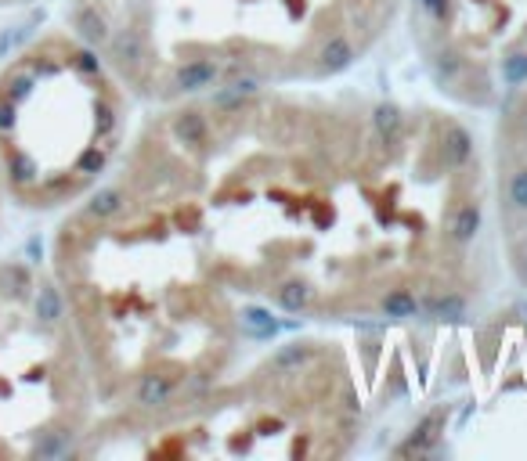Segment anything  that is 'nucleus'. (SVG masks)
Returning a JSON list of instances; mask_svg holds the SVG:
<instances>
[{"label": "nucleus", "instance_id": "11", "mask_svg": "<svg viewBox=\"0 0 527 461\" xmlns=\"http://www.w3.org/2000/svg\"><path fill=\"white\" fill-rule=\"evenodd\" d=\"M311 300H314V288L307 281H300V277H293V281H286V285L275 288V303L286 314H303L311 307Z\"/></svg>", "mask_w": 527, "mask_h": 461}, {"label": "nucleus", "instance_id": "9", "mask_svg": "<svg viewBox=\"0 0 527 461\" xmlns=\"http://www.w3.org/2000/svg\"><path fill=\"white\" fill-rule=\"evenodd\" d=\"M314 361V342H286V346H279L275 350V357H271V371H279V375H289V371H300L303 364H311Z\"/></svg>", "mask_w": 527, "mask_h": 461}, {"label": "nucleus", "instance_id": "2", "mask_svg": "<svg viewBox=\"0 0 527 461\" xmlns=\"http://www.w3.org/2000/svg\"><path fill=\"white\" fill-rule=\"evenodd\" d=\"M76 389L59 285L29 263H0V457L76 450Z\"/></svg>", "mask_w": 527, "mask_h": 461}, {"label": "nucleus", "instance_id": "18", "mask_svg": "<svg viewBox=\"0 0 527 461\" xmlns=\"http://www.w3.org/2000/svg\"><path fill=\"white\" fill-rule=\"evenodd\" d=\"M506 199H509V206H513L516 213H527V166L513 169V177H509V184H506Z\"/></svg>", "mask_w": 527, "mask_h": 461}, {"label": "nucleus", "instance_id": "19", "mask_svg": "<svg viewBox=\"0 0 527 461\" xmlns=\"http://www.w3.org/2000/svg\"><path fill=\"white\" fill-rule=\"evenodd\" d=\"M419 8H423L434 22H448V15H452V4H448V0H419Z\"/></svg>", "mask_w": 527, "mask_h": 461}, {"label": "nucleus", "instance_id": "8", "mask_svg": "<svg viewBox=\"0 0 527 461\" xmlns=\"http://www.w3.org/2000/svg\"><path fill=\"white\" fill-rule=\"evenodd\" d=\"M170 130H174V137H177L181 145H188V148H199V145H206V137H209V123H206V115H202L199 108L177 112L174 123H170Z\"/></svg>", "mask_w": 527, "mask_h": 461}, {"label": "nucleus", "instance_id": "4", "mask_svg": "<svg viewBox=\"0 0 527 461\" xmlns=\"http://www.w3.org/2000/svg\"><path fill=\"white\" fill-rule=\"evenodd\" d=\"M217 76H221V66L217 62H209V58H192V62H181L177 69H174V90H181V94H199V90H206V87H214L217 83Z\"/></svg>", "mask_w": 527, "mask_h": 461}, {"label": "nucleus", "instance_id": "7", "mask_svg": "<svg viewBox=\"0 0 527 461\" xmlns=\"http://www.w3.org/2000/svg\"><path fill=\"white\" fill-rule=\"evenodd\" d=\"M481 223H484V209H481V202H462V206L455 209L452 223H448V235H452V242L469 246L473 238L481 235Z\"/></svg>", "mask_w": 527, "mask_h": 461}, {"label": "nucleus", "instance_id": "6", "mask_svg": "<svg viewBox=\"0 0 527 461\" xmlns=\"http://www.w3.org/2000/svg\"><path fill=\"white\" fill-rule=\"evenodd\" d=\"M441 159H444V169H462V166L473 159V137H469L466 127H459V123H448V127H444Z\"/></svg>", "mask_w": 527, "mask_h": 461}, {"label": "nucleus", "instance_id": "5", "mask_svg": "<svg viewBox=\"0 0 527 461\" xmlns=\"http://www.w3.org/2000/svg\"><path fill=\"white\" fill-rule=\"evenodd\" d=\"M354 58H358L354 43H350L343 33H336V36H329V40L322 43V51H319V73H322V76H336V73H343V69L354 66Z\"/></svg>", "mask_w": 527, "mask_h": 461}, {"label": "nucleus", "instance_id": "15", "mask_svg": "<svg viewBox=\"0 0 527 461\" xmlns=\"http://www.w3.org/2000/svg\"><path fill=\"white\" fill-rule=\"evenodd\" d=\"M462 69H466V58L459 54V51H441L437 58H434V80L441 83V87H448V83H455L459 76H462Z\"/></svg>", "mask_w": 527, "mask_h": 461}, {"label": "nucleus", "instance_id": "16", "mask_svg": "<svg viewBox=\"0 0 527 461\" xmlns=\"http://www.w3.org/2000/svg\"><path fill=\"white\" fill-rule=\"evenodd\" d=\"M427 310H430V317H437V321H462V317H466V300L455 296V293H444V296H437L434 303H427Z\"/></svg>", "mask_w": 527, "mask_h": 461}, {"label": "nucleus", "instance_id": "17", "mask_svg": "<svg viewBox=\"0 0 527 461\" xmlns=\"http://www.w3.org/2000/svg\"><path fill=\"white\" fill-rule=\"evenodd\" d=\"M502 83L509 90H516V87L527 83V51H513V54L502 58Z\"/></svg>", "mask_w": 527, "mask_h": 461}, {"label": "nucleus", "instance_id": "10", "mask_svg": "<svg viewBox=\"0 0 527 461\" xmlns=\"http://www.w3.org/2000/svg\"><path fill=\"white\" fill-rule=\"evenodd\" d=\"M253 94H260V80H256V76H239V80H232L228 87L214 90L209 105H214V108H239V105L249 101Z\"/></svg>", "mask_w": 527, "mask_h": 461}, {"label": "nucleus", "instance_id": "14", "mask_svg": "<svg viewBox=\"0 0 527 461\" xmlns=\"http://www.w3.org/2000/svg\"><path fill=\"white\" fill-rule=\"evenodd\" d=\"M380 310H383V317H390V321H408V317H419L423 303H419V300L408 293V288H394V293L383 296Z\"/></svg>", "mask_w": 527, "mask_h": 461}, {"label": "nucleus", "instance_id": "20", "mask_svg": "<svg viewBox=\"0 0 527 461\" xmlns=\"http://www.w3.org/2000/svg\"><path fill=\"white\" fill-rule=\"evenodd\" d=\"M12 4H33V0H0V8H12Z\"/></svg>", "mask_w": 527, "mask_h": 461}, {"label": "nucleus", "instance_id": "3", "mask_svg": "<svg viewBox=\"0 0 527 461\" xmlns=\"http://www.w3.org/2000/svg\"><path fill=\"white\" fill-rule=\"evenodd\" d=\"M134 403L141 411H163L167 403L174 400L177 393V382L163 371V368H145L138 379H134Z\"/></svg>", "mask_w": 527, "mask_h": 461}, {"label": "nucleus", "instance_id": "12", "mask_svg": "<svg viewBox=\"0 0 527 461\" xmlns=\"http://www.w3.org/2000/svg\"><path fill=\"white\" fill-rule=\"evenodd\" d=\"M373 127H376V134H380L387 145H394V141L401 137V130H405V115H401V108H397L394 101H380V105L373 108Z\"/></svg>", "mask_w": 527, "mask_h": 461}, {"label": "nucleus", "instance_id": "23", "mask_svg": "<svg viewBox=\"0 0 527 461\" xmlns=\"http://www.w3.org/2000/svg\"><path fill=\"white\" fill-rule=\"evenodd\" d=\"M0 199H4V184H0Z\"/></svg>", "mask_w": 527, "mask_h": 461}, {"label": "nucleus", "instance_id": "13", "mask_svg": "<svg viewBox=\"0 0 527 461\" xmlns=\"http://www.w3.org/2000/svg\"><path fill=\"white\" fill-rule=\"evenodd\" d=\"M242 332L249 339H275L282 332V324L275 321L271 310H264V307H242Z\"/></svg>", "mask_w": 527, "mask_h": 461}, {"label": "nucleus", "instance_id": "1", "mask_svg": "<svg viewBox=\"0 0 527 461\" xmlns=\"http://www.w3.org/2000/svg\"><path fill=\"white\" fill-rule=\"evenodd\" d=\"M120 101L101 51L47 33L0 66V184L19 206L51 209L105 173Z\"/></svg>", "mask_w": 527, "mask_h": 461}, {"label": "nucleus", "instance_id": "21", "mask_svg": "<svg viewBox=\"0 0 527 461\" xmlns=\"http://www.w3.org/2000/svg\"><path fill=\"white\" fill-rule=\"evenodd\" d=\"M520 314H523V317H527V303H520Z\"/></svg>", "mask_w": 527, "mask_h": 461}, {"label": "nucleus", "instance_id": "22", "mask_svg": "<svg viewBox=\"0 0 527 461\" xmlns=\"http://www.w3.org/2000/svg\"><path fill=\"white\" fill-rule=\"evenodd\" d=\"M523 127H527V108H523Z\"/></svg>", "mask_w": 527, "mask_h": 461}]
</instances>
